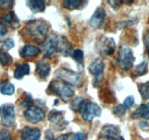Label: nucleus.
<instances>
[{
	"instance_id": "nucleus-1",
	"label": "nucleus",
	"mask_w": 149,
	"mask_h": 140,
	"mask_svg": "<svg viewBox=\"0 0 149 140\" xmlns=\"http://www.w3.org/2000/svg\"><path fill=\"white\" fill-rule=\"evenodd\" d=\"M47 92L49 94L58 95L62 99V100L67 102L69 98L74 96L75 90L70 85L57 80H53L48 86Z\"/></svg>"
},
{
	"instance_id": "nucleus-2",
	"label": "nucleus",
	"mask_w": 149,
	"mask_h": 140,
	"mask_svg": "<svg viewBox=\"0 0 149 140\" xmlns=\"http://www.w3.org/2000/svg\"><path fill=\"white\" fill-rule=\"evenodd\" d=\"M27 29L29 34L36 42H39L46 40L45 37L48 33L49 28L45 21L41 20H36L29 22L27 26Z\"/></svg>"
},
{
	"instance_id": "nucleus-3",
	"label": "nucleus",
	"mask_w": 149,
	"mask_h": 140,
	"mask_svg": "<svg viewBox=\"0 0 149 140\" xmlns=\"http://www.w3.org/2000/svg\"><path fill=\"white\" fill-rule=\"evenodd\" d=\"M135 58L132 49L127 45H122L117 55V61L119 67L123 71H128L133 66Z\"/></svg>"
},
{
	"instance_id": "nucleus-4",
	"label": "nucleus",
	"mask_w": 149,
	"mask_h": 140,
	"mask_svg": "<svg viewBox=\"0 0 149 140\" xmlns=\"http://www.w3.org/2000/svg\"><path fill=\"white\" fill-rule=\"evenodd\" d=\"M81 118L85 122H91L94 118L99 117L101 115V108L95 103L84 99L79 109Z\"/></svg>"
},
{
	"instance_id": "nucleus-5",
	"label": "nucleus",
	"mask_w": 149,
	"mask_h": 140,
	"mask_svg": "<svg viewBox=\"0 0 149 140\" xmlns=\"http://www.w3.org/2000/svg\"><path fill=\"white\" fill-rule=\"evenodd\" d=\"M1 123L4 126L11 127L15 122L14 105L13 104H4L0 106Z\"/></svg>"
},
{
	"instance_id": "nucleus-6",
	"label": "nucleus",
	"mask_w": 149,
	"mask_h": 140,
	"mask_svg": "<svg viewBox=\"0 0 149 140\" xmlns=\"http://www.w3.org/2000/svg\"><path fill=\"white\" fill-rule=\"evenodd\" d=\"M55 75L57 77L62 80L63 83L70 85H78L81 82L79 74L71 69L61 68L55 71Z\"/></svg>"
},
{
	"instance_id": "nucleus-7",
	"label": "nucleus",
	"mask_w": 149,
	"mask_h": 140,
	"mask_svg": "<svg viewBox=\"0 0 149 140\" xmlns=\"http://www.w3.org/2000/svg\"><path fill=\"white\" fill-rule=\"evenodd\" d=\"M105 65L103 61L100 59H95L89 66L88 69L91 74L94 76L93 84L95 86H98L99 83H101L103 79V70Z\"/></svg>"
},
{
	"instance_id": "nucleus-8",
	"label": "nucleus",
	"mask_w": 149,
	"mask_h": 140,
	"mask_svg": "<svg viewBox=\"0 0 149 140\" xmlns=\"http://www.w3.org/2000/svg\"><path fill=\"white\" fill-rule=\"evenodd\" d=\"M97 49L103 56L113 55L116 49L114 39L107 36H101L97 42Z\"/></svg>"
},
{
	"instance_id": "nucleus-9",
	"label": "nucleus",
	"mask_w": 149,
	"mask_h": 140,
	"mask_svg": "<svg viewBox=\"0 0 149 140\" xmlns=\"http://www.w3.org/2000/svg\"><path fill=\"white\" fill-rule=\"evenodd\" d=\"M100 136L105 140H125L121 135L119 128L111 124L106 125L102 128Z\"/></svg>"
},
{
	"instance_id": "nucleus-10",
	"label": "nucleus",
	"mask_w": 149,
	"mask_h": 140,
	"mask_svg": "<svg viewBox=\"0 0 149 140\" xmlns=\"http://www.w3.org/2000/svg\"><path fill=\"white\" fill-rule=\"evenodd\" d=\"M49 122L52 123V127L55 130L62 131L65 129L68 123L64 119L63 114L62 112L58 110H52L48 116Z\"/></svg>"
},
{
	"instance_id": "nucleus-11",
	"label": "nucleus",
	"mask_w": 149,
	"mask_h": 140,
	"mask_svg": "<svg viewBox=\"0 0 149 140\" xmlns=\"http://www.w3.org/2000/svg\"><path fill=\"white\" fill-rule=\"evenodd\" d=\"M26 120L31 123H37L45 120V114L43 109L38 106H31L29 107L24 112Z\"/></svg>"
},
{
	"instance_id": "nucleus-12",
	"label": "nucleus",
	"mask_w": 149,
	"mask_h": 140,
	"mask_svg": "<svg viewBox=\"0 0 149 140\" xmlns=\"http://www.w3.org/2000/svg\"><path fill=\"white\" fill-rule=\"evenodd\" d=\"M58 38L55 36H50L47 38L42 45V51L46 58H50L57 51Z\"/></svg>"
},
{
	"instance_id": "nucleus-13",
	"label": "nucleus",
	"mask_w": 149,
	"mask_h": 140,
	"mask_svg": "<svg viewBox=\"0 0 149 140\" xmlns=\"http://www.w3.org/2000/svg\"><path fill=\"white\" fill-rule=\"evenodd\" d=\"M0 25L3 26H8L13 29H17L20 26V20L13 11L4 15L0 18Z\"/></svg>"
},
{
	"instance_id": "nucleus-14",
	"label": "nucleus",
	"mask_w": 149,
	"mask_h": 140,
	"mask_svg": "<svg viewBox=\"0 0 149 140\" xmlns=\"http://www.w3.org/2000/svg\"><path fill=\"white\" fill-rule=\"evenodd\" d=\"M105 18H106V11L103 7H98L94 14L92 15L89 24L91 27L94 29H100L104 23Z\"/></svg>"
},
{
	"instance_id": "nucleus-15",
	"label": "nucleus",
	"mask_w": 149,
	"mask_h": 140,
	"mask_svg": "<svg viewBox=\"0 0 149 140\" xmlns=\"http://www.w3.org/2000/svg\"><path fill=\"white\" fill-rule=\"evenodd\" d=\"M57 51L61 52L65 56H71L74 52L72 45L65 37L58 38Z\"/></svg>"
},
{
	"instance_id": "nucleus-16",
	"label": "nucleus",
	"mask_w": 149,
	"mask_h": 140,
	"mask_svg": "<svg viewBox=\"0 0 149 140\" xmlns=\"http://www.w3.org/2000/svg\"><path fill=\"white\" fill-rule=\"evenodd\" d=\"M41 131L37 128L25 127L21 131V140H40Z\"/></svg>"
},
{
	"instance_id": "nucleus-17",
	"label": "nucleus",
	"mask_w": 149,
	"mask_h": 140,
	"mask_svg": "<svg viewBox=\"0 0 149 140\" xmlns=\"http://www.w3.org/2000/svg\"><path fill=\"white\" fill-rule=\"evenodd\" d=\"M49 71H50V66L47 63H46L43 60L37 63L36 67V73L39 78L42 80L46 79L49 75Z\"/></svg>"
},
{
	"instance_id": "nucleus-18",
	"label": "nucleus",
	"mask_w": 149,
	"mask_h": 140,
	"mask_svg": "<svg viewBox=\"0 0 149 140\" xmlns=\"http://www.w3.org/2000/svg\"><path fill=\"white\" fill-rule=\"evenodd\" d=\"M41 52V50L37 46L33 45H26L20 51V56L23 58H30L35 57L39 55Z\"/></svg>"
},
{
	"instance_id": "nucleus-19",
	"label": "nucleus",
	"mask_w": 149,
	"mask_h": 140,
	"mask_svg": "<svg viewBox=\"0 0 149 140\" xmlns=\"http://www.w3.org/2000/svg\"><path fill=\"white\" fill-rule=\"evenodd\" d=\"M139 117H142L146 120H149V102L140 105L132 114V118H138Z\"/></svg>"
},
{
	"instance_id": "nucleus-20",
	"label": "nucleus",
	"mask_w": 149,
	"mask_h": 140,
	"mask_svg": "<svg viewBox=\"0 0 149 140\" xmlns=\"http://www.w3.org/2000/svg\"><path fill=\"white\" fill-rule=\"evenodd\" d=\"M30 72V66L28 64H20L15 68L14 71V77L17 80H21L25 75H27Z\"/></svg>"
},
{
	"instance_id": "nucleus-21",
	"label": "nucleus",
	"mask_w": 149,
	"mask_h": 140,
	"mask_svg": "<svg viewBox=\"0 0 149 140\" xmlns=\"http://www.w3.org/2000/svg\"><path fill=\"white\" fill-rule=\"evenodd\" d=\"M26 4L33 13H42L45 10V2L44 1H28Z\"/></svg>"
},
{
	"instance_id": "nucleus-22",
	"label": "nucleus",
	"mask_w": 149,
	"mask_h": 140,
	"mask_svg": "<svg viewBox=\"0 0 149 140\" xmlns=\"http://www.w3.org/2000/svg\"><path fill=\"white\" fill-rule=\"evenodd\" d=\"M99 96L101 101L106 103H113L116 102V98L113 96V93L109 89H103L100 90Z\"/></svg>"
},
{
	"instance_id": "nucleus-23",
	"label": "nucleus",
	"mask_w": 149,
	"mask_h": 140,
	"mask_svg": "<svg viewBox=\"0 0 149 140\" xmlns=\"http://www.w3.org/2000/svg\"><path fill=\"white\" fill-rule=\"evenodd\" d=\"M0 92L4 95L11 96L14 93L15 87L10 82H3L0 83Z\"/></svg>"
},
{
	"instance_id": "nucleus-24",
	"label": "nucleus",
	"mask_w": 149,
	"mask_h": 140,
	"mask_svg": "<svg viewBox=\"0 0 149 140\" xmlns=\"http://www.w3.org/2000/svg\"><path fill=\"white\" fill-rule=\"evenodd\" d=\"M148 71V63L146 61H143L142 63L137 66L132 71V75L134 77H140L146 74Z\"/></svg>"
},
{
	"instance_id": "nucleus-25",
	"label": "nucleus",
	"mask_w": 149,
	"mask_h": 140,
	"mask_svg": "<svg viewBox=\"0 0 149 140\" xmlns=\"http://www.w3.org/2000/svg\"><path fill=\"white\" fill-rule=\"evenodd\" d=\"M82 1L80 0H64L63 1V4L64 7L69 10H76L79 8Z\"/></svg>"
},
{
	"instance_id": "nucleus-26",
	"label": "nucleus",
	"mask_w": 149,
	"mask_h": 140,
	"mask_svg": "<svg viewBox=\"0 0 149 140\" xmlns=\"http://www.w3.org/2000/svg\"><path fill=\"white\" fill-rule=\"evenodd\" d=\"M13 61L12 56L0 48V64L2 66H9Z\"/></svg>"
},
{
	"instance_id": "nucleus-27",
	"label": "nucleus",
	"mask_w": 149,
	"mask_h": 140,
	"mask_svg": "<svg viewBox=\"0 0 149 140\" xmlns=\"http://www.w3.org/2000/svg\"><path fill=\"white\" fill-rule=\"evenodd\" d=\"M138 90L144 99H149V81L140 84Z\"/></svg>"
},
{
	"instance_id": "nucleus-28",
	"label": "nucleus",
	"mask_w": 149,
	"mask_h": 140,
	"mask_svg": "<svg viewBox=\"0 0 149 140\" xmlns=\"http://www.w3.org/2000/svg\"><path fill=\"white\" fill-rule=\"evenodd\" d=\"M71 56H72L73 58H74L76 61H77V62L82 63L83 60H84V52H83V51L80 49L75 50H74V52H73Z\"/></svg>"
},
{
	"instance_id": "nucleus-29",
	"label": "nucleus",
	"mask_w": 149,
	"mask_h": 140,
	"mask_svg": "<svg viewBox=\"0 0 149 140\" xmlns=\"http://www.w3.org/2000/svg\"><path fill=\"white\" fill-rule=\"evenodd\" d=\"M15 4L12 0H0V10H7L11 9Z\"/></svg>"
},
{
	"instance_id": "nucleus-30",
	"label": "nucleus",
	"mask_w": 149,
	"mask_h": 140,
	"mask_svg": "<svg viewBox=\"0 0 149 140\" xmlns=\"http://www.w3.org/2000/svg\"><path fill=\"white\" fill-rule=\"evenodd\" d=\"M126 112V109L124 107V106L122 104L117 105V106H115L113 109V115H116V117H122Z\"/></svg>"
},
{
	"instance_id": "nucleus-31",
	"label": "nucleus",
	"mask_w": 149,
	"mask_h": 140,
	"mask_svg": "<svg viewBox=\"0 0 149 140\" xmlns=\"http://www.w3.org/2000/svg\"><path fill=\"white\" fill-rule=\"evenodd\" d=\"M84 100L83 98L80 97H77L75 99L73 100V102L71 103V109H73L74 111H79V106L81 105V102Z\"/></svg>"
},
{
	"instance_id": "nucleus-32",
	"label": "nucleus",
	"mask_w": 149,
	"mask_h": 140,
	"mask_svg": "<svg viewBox=\"0 0 149 140\" xmlns=\"http://www.w3.org/2000/svg\"><path fill=\"white\" fill-rule=\"evenodd\" d=\"M134 102H135V98L133 96H129L125 99V100L124 101L123 106L126 109H130L132 106V105L134 104Z\"/></svg>"
},
{
	"instance_id": "nucleus-33",
	"label": "nucleus",
	"mask_w": 149,
	"mask_h": 140,
	"mask_svg": "<svg viewBox=\"0 0 149 140\" xmlns=\"http://www.w3.org/2000/svg\"><path fill=\"white\" fill-rule=\"evenodd\" d=\"M137 21H138V20H137L136 19L133 18V19H130V20H125V21H123V22H121V23H118L117 25L118 29H123V28H125L126 26L135 24V23H137Z\"/></svg>"
},
{
	"instance_id": "nucleus-34",
	"label": "nucleus",
	"mask_w": 149,
	"mask_h": 140,
	"mask_svg": "<svg viewBox=\"0 0 149 140\" xmlns=\"http://www.w3.org/2000/svg\"><path fill=\"white\" fill-rule=\"evenodd\" d=\"M14 46V41H13V39H10V38L6 39L4 42V43H3V48H4L5 50H11Z\"/></svg>"
},
{
	"instance_id": "nucleus-35",
	"label": "nucleus",
	"mask_w": 149,
	"mask_h": 140,
	"mask_svg": "<svg viewBox=\"0 0 149 140\" xmlns=\"http://www.w3.org/2000/svg\"><path fill=\"white\" fill-rule=\"evenodd\" d=\"M33 101L32 99L31 96L30 94H27L26 96H25L24 99H23V102H22V104L24 106H29L31 107V105L33 104Z\"/></svg>"
},
{
	"instance_id": "nucleus-36",
	"label": "nucleus",
	"mask_w": 149,
	"mask_h": 140,
	"mask_svg": "<svg viewBox=\"0 0 149 140\" xmlns=\"http://www.w3.org/2000/svg\"><path fill=\"white\" fill-rule=\"evenodd\" d=\"M0 140H12L11 135L7 130L0 131Z\"/></svg>"
},
{
	"instance_id": "nucleus-37",
	"label": "nucleus",
	"mask_w": 149,
	"mask_h": 140,
	"mask_svg": "<svg viewBox=\"0 0 149 140\" xmlns=\"http://www.w3.org/2000/svg\"><path fill=\"white\" fill-rule=\"evenodd\" d=\"M87 137L86 134H84V133L79 132L74 135V136L73 137V140H87Z\"/></svg>"
},
{
	"instance_id": "nucleus-38",
	"label": "nucleus",
	"mask_w": 149,
	"mask_h": 140,
	"mask_svg": "<svg viewBox=\"0 0 149 140\" xmlns=\"http://www.w3.org/2000/svg\"><path fill=\"white\" fill-rule=\"evenodd\" d=\"M7 33V29H6V27L0 25V42L4 41V37H5Z\"/></svg>"
},
{
	"instance_id": "nucleus-39",
	"label": "nucleus",
	"mask_w": 149,
	"mask_h": 140,
	"mask_svg": "<svg viewBox=\"0 0 149 140\" xmlns=\"http://www.w3.org/2000/svg\"><path fill=\"white\" fill-rule=\"evenodd\" d=\"M143 42L149 53V31H147L143 36Z\"/></svg>"
},
{
	"instance_id": "nucleus-40",
	"label": "nucleus",
	"mask_w": 149,
	"mask_h": 140,
	"mask_svg": "<svg viewBox=\"0 0 149 140\" xmlns=\"http://www.w3.org/2000/svg\"><path fill=\"white\" fill-rule=\"evenodd\" d=\"M55 140H73V136L71 134H65L58 136Z\"/></svg>"
},
{
	"instance_id": "nucleus-41",
	"label": "nucleus",
	"mask_w": 149,
	"mask_h": 140,
	"mask_svg": "<svg viewBox=\"0 0 149 140\" xmlns=\"http://www.w3.org/2000/svg\"><path fill=\"white\" fill-rule=\"evenodd\" d=\"M108 3L110 4L111 5V7H113V8H117V7H119V6L120 5L122 1H117V0H113V1H108Z\"/></svg>"
},
{
	"instance_id": "nucleus-42",
	"label": "nucleus",
	"mask_w": 149,
	"mask_h": 140,
	"mask_svg": "<svg viewBox=\"0 0 149 140\" xmlns=\"http://www.w3.org/2000/svg\"><path fill=\"white\" fill-rule=\"evenodd\" d=\"M45 138H46V140H52L53 139V134H52V132L49 130L46 131V134H45Z\"/></svg>"
},
{
	"instance_id": "nucleus-43",
	"label": "nucleus",
	"mask_w": 149,
	"mask_h": 140,
	"mask_svg": "<svg viewBox=\"0 0 149 140\" xmlns=\"http://www.w3.org/2000/svg\"><path fill=\"white\" fill-rule=\"evenodd\" d=\"M140 125H141V128H143V129H144V128H148V124H147L146 122H144V121H142V122H141Z\"/></svg>"
}]
</instances>
